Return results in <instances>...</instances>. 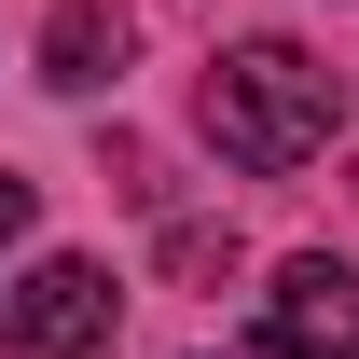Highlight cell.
<instances>
[{"label": "cell", "mask_w": 359, "mask_h": 359, "mask_svg": "<svg viewBox=\"0 0 359 359\" xmlns=\"http://www.w3.org/2000/svg\"><path fill=\"white\" fill-rule=\"evenodd\" d=\"M263 359H359V263H332V249L276 263V290H263Z\"/></svg>", "instance_id": "3957f363"}, {"label": "cell", "mask_w": 359, "mask_h": 359, "mask_svg": "<svg viewBox=\"0 0 359 359\" xmlns=\"http://www.w3.org/2000/svg\"><path fill=\"white\" fill-rule=\"evenodd\" d=\"M14 235H28V180H0V249H14Z\"/></svg>", "instance_id": "5b68a950"}, {"label": "cell", "mask_w": 359, "mask_h": 359, "mask_svg": "<svg viewBox=\"0 0 359 359\" xmlns=\"http://www.w3.org/2000/svg\"><path fill=\"white\" fill-rule=\"evenodd\" d=\"M111 332H125L111 263H28L0 290V359H111Z\"/></svg>", "instance_id": "7a4b0ae2"}, {"label": "cell", "mask_w": 359, "mask_h": 359, "mask_svg": "<svg viewBox=\"0 0 359 359\" xmlns=\"http://www.w3.org/2000/svg\"><path fill=\"white\" fill-rule=\"evenodd\" d=\"M111 69H125V28H111L97 0H69V14H55V28H42V83H69V97H97V83H111Z\"/></svg>", "instance_id": "277c9868"}, {"label": "cell", "mask_w": 359, "mask_h": 359, "mask_svg": "<svg viewBox=\"0 0 359 359\" xmlns=\"http://www.w3.org/2000/svg\"><path fill=\"white\" fill-rule=\"evenodd\" d=\"M332 125H346V83L318 69L304 42H235L222 69H208V152L249 180H290L332 152Z\"/></svg>", "instance_id": "6da1fadb"}]
</instances>
